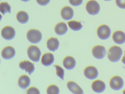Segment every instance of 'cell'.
<instances>
[{
  "label": "cell",
  "instance_id": "6da1fadb",
  "mask_svg": "<svg viewBox=\"0 0 125 94\" xmlns=\"http://www.w3.org/2000/svg\"><path fill=\"white\" fill-rule=\"evenodd\" d=\"M123 55L122 48L116 46H112L109 49L107 57L110 61L115 62L118 61Z\"/></svg>",
  "mask_w": 125,
  "mask_h": 94
},
{
  "label": "cell",
  "instance_id": "7a4b0ae2",
  "mask_svg": "<svg viewBox=\"0 0 125 94\" xmlns=\"http://www.w3.org/2000/svg\"><path fill=\"white\" fill-rule=\"evenodd\" d=\"M27 54L31 60L35 62H38L40 60L41 52L37 46L31 45L28 48Z\"/></svg>",
  "mask_w": 125,
  "mask_h": 94
},
{
  "label": "cell",
  "instance_id": "3957f363",
  "mask_svg": "<svg viewBox=\"0 0 125 94\" xmlns=\"http://www.w3.org/2000/svg\"><path fill=\"white\" fill-rule=\"evenodd\" d=\"M27 38L31 43L36 44L40 42L42 39V34L40 31L37 29H31L28 31Z\"/></svg>",
  "mask_w": 125,
  "mask_h": 94
},
{
  "label": "cell",
  "instance_id": "277c9868",
  "mask_svg": "<svg viewBox=\"0 0 125 94\" xmlns=\"http://www.w3.org/2000/svg\"><path fill=\"white\" fill-rule=\"evenodd\" d=\"M86 9L90 15H96L98 14L100 11V5L96 1L91 0L87 3Z\"/></svg>",
  "mask_w": 125,
  "mask_h": 94
},
{
  "label": "cell",
  "instance_id": "5b68a950",
  "mask_svg": "<svg viewBox=\"0 0 125 94\" xmlns=\"http://www.w3.org/2000/svg\"><path fill=\"white\" fill-rule=\"evenodd\" d=\"M97 34L98 36L102 40H106L110 36L111 30L108 26L103 25L100 26L98 28Z\"/></svg>",
  "mask_w": 125,
  "mask_h": 94
},
{
  "label": "cell",
  "instance_id": "8992f818",
  "mask_svg": "<svg viewBox=\"0 0 125 94\" xmlns=\"http://www.w3.org/2000/svg\"><path fill=\"white\" fill-rule=\"evenodd\" d=\"M110 87L115 90L121 89L124 86V82L123 79L118 76H113L110 81Z\"/></svg>",
  "mask_w": 125,
  "mask_h": 94
},
{
  "label": "cell",
  "instance_id": "52a82bcc",
  "mask_svg": "<svg viewBox=\"0 0 125 94\" xmlns=\"http://www.w3.org/2000/svg\"><path fill=\"white\" fill-rule=\"evenodd\" d=\"M94 57L98 59H102L106 54V48L101 45H97L93 48L92 51Z\"/></svg>",
  "mask_w": 125,
  "mask_h": 94
},
{
  "label": "cell",
  "instance_id": "ba28073f",
  "mask_svg": "<svg viewBox=\"0 0 125 94\" xmlns=\"http://www.w3.org/2000/svg\"><path fill=\"white\" fill-rule=\"evenodd\" d=\"M1 35L5 39L11 40L15 37L16 31L13 27L10 26H6L2 29Z\"/></svg>",
  "mask_w": 125,
  "mask_h": 94
},
{
  "label": "cell",
  "instance_id": "9c48e42d",
  "mask_svg": "<svg viewBox=\"0 0 125 94\" xmlns=\"http://www.w3.org/2000/svg\"><path fill=\"white\" fill-rule=\"evenodd\" d=\"M85 76L90 80L95 79L98 76V70L95 67L89 66L85 68L84 71Z\"/></svg>",
  "mask_w": 125,
  "mask_h": 94
},
{
  "label": "cell",
  "instance_id": "30bf717a",
  "mask_svg": "<svg viewBox=\"0 0 125 94\" xmlns=\"http://www.w3.org/2000/svg\"><path fill=\"white\" fill-rule=\"evenodd\" d=\"M19 67L22 70H25L26 72H28L30 75H31L35 71L34 64L28 60L21 61L20 63Z\"/></svg>",
  "mask_w": 125,
  "mask_h": 94
},
{
  "label": "cell",
  "instance_id": "8fae6325",
  "mask_svg": "<svg viewBox=\"0 0 125 94\" xmlns=\"http://www.w3.org/2000/svg\"><path fill=\"white\" fill-rule=\"evenodd\" d=\"M16 54L15 49L11 46L5 47L2 51V56L6 59H13Z\"/></svg>",
  "mask_w": 125,
  "mask_h": 94
},
{
  "label": "cell",
  "instance_id": "7c38bea8",
  "mask_svg": "<svg viewBox=\"0 0 125 94\" xmlns=\"http://www.w3.org/2000/svg\"><path fill=\"white\" fill-rule=\"evenodd\" d=\"M92 89L95 92H103L106 89V85L104 82L99 80H96L93 82L91 86Z\"/></svg>",
  "mask_w": 125,
  "mask_h": 94
},
{
  "label": "cell",
  "instance_id": "4fadbf2b",
  "mask_svg": "<svg viewBox=\"0 0 125 94\" xmlns=\"http://www.w3.org/2000/svg\"><path fill=\"white\" fill-rule=\"evenodd\" d=\"M113 39L115 43L122 45L125 42V34L121 31H116L113 34Z\"/></svg>",
  "mask_w": 125,
  "mask_h": 94
},
{
  "label": "cell",
  "instance_id": "5bb4252c",
  "mask_svg": "<svg viewBox=\"0 0 125 94\" xmlns=\"http://www.w3.org/2000/svg\"><path fill=\"white\" fill-rule=\"evenodd\" d=\"M61 15L65 20H69L73 17L74 12L73 9L69 6H65L61 10Z\"/></svg>",
  "mask_w": 125,
  "mask_h": 94
},
{
  "label": "cell",
  "instance_id": "9a60e30c",
  "mask_svg": "<svg viewBox=\"0 0 125 94\" xmlns=\"http://www.w3.org/2000/svg\"><path fill=\"white\" fill-rule=\"evenodd\" d=\"M63 64L66 69L72 70L76 66V60L73 57L71 56H68L65 57L63 59Z\"/></svg>",
  "mask_w": 125,
  "mask_h": 94
},
{
  "label": "cell",
  "instance_id": "2e32d148",
  "mask_svg": "<svg viewBox=\"0 0 125 94\" xmlns=\"http://www.w3.org/2000/svg\"><path fill=\"white\" fill-rule=\"evenodd\" d=\"M54 61V55L51 53H46L42 56L41 62L43 65L48 67L52 65Z\"/></svg>",
  "mask_w": 125,
  "mask_h": 94
},
{
  "label": "cell",
  "instance_id": "e0dca14e",
  "mask_svg": "<svg viewBox=\"0 0 125 94\" xmlns=\"http://www.w3.org/2000/svg\"><path fill=\"white\" fill-rule=\"evenodd\" d=\"M67 86L69 90L74 94H83L84 93L82 89L74 82H68L67 83Z\"/></svg>",
  "mask_w": 125,
  "mask_h": 94
},
{
  "label": "cell",
  "instance_id": "ac0fdd59",
  "mask_svg": "<svg viewBox=\"0 0 125 94\" xmlns=\"http://www.w3.org/2000/svg\"><path fill=\"white\" fill-rule=\"evenodd\" d=\"M60 42L57 38L52 37L49 39L47 42L48 49L51 51H55L57 50L59 47Z\"/></svg>",
  "mask_w": 125,
  "mask_h": 94
},
{
  "label": "cell",
  "instance_id": "d6986e66",
  "mask_svg": "<svg viewBox=\"0 0 125 94\" xmlns=\"http://www.w3.org/2000/svg\"><path fill=\"white\" fill-rule=\"evenodd\" d=\"M31 83L30 79L27 75H22L19 78L18 84L22 89L27 88Z\"/></svg>",
  "mask_w": 125,
  "mask_h": 94
},
{
  "label": "cell",
  "instance_id": "ffe728a7",
  "mask_svg": "<svg viewBox=\"0 0 125 94\" xmlns=\"http://www.w3.org/2000/svg\"><path fill=\"white\" fill-rule=\"evenodd\" d=\"M54 30L57 34L59 35H62L67 32L68 28L65 23L60 22L55 25Z\"/></svg>",
  "mask_w": 125,
  "mask_h": 94
},
{
  "label": "cell",
  "instance_id": "44dd1931",
  "mask_svg": "<svg viewBox=\"0 0 125 94\" xmlns=\"http://www.w3.org/2000/svg\"><path fill=\"white\" fill-rule=\"evenodd\" d=\"M29 15L24 11L19 12L17 14V19L20 23L24 24L27 23L29 20Z\"/></svg>",
  "mask_w": 125,
  "mask_h": 94
},
{
  "label": "cell",
  "instance_id": "7402d4cb",
  "mask_svg": "<svg viewBox=\"0 0 125 94\" xmlns=\"http://www.w3.org/2000/svg\"><path fill=\"white\" fill-rule=\"evenodd\" d=\"M68 25L72 30L74 31H79L82 28L83 26L80 22L76 21H71L68 22Z\"/></svg>",
  "mask_w": 125,
  "mask_h": 94
},
{
  "label": "cell",
  "instance_id": "603a6c76",
  "mask_svg": "<svg viewBox=\"0 0 125 94\" xmlns=\"http://www.w3.org/2000/svg\"><path fill=\"white\" fill-rule=\"evenodd\" d=\"M11 7L7 2H1L0 4V11L2 14L5 15L7 12H11Z\"/></svg>",
  "mask_w": 125,
  "mask_h": 94
},
{
  "label": "cell",
  "instance_id": "cb8c5ba5",
  "mask_svg": "<svg viewBox=\"0 0 125 94\" xmlns=\"http://www.w3.org/2000/svg\"><path fill=\"white\" fill-rule=\"evenodd\" d=\"M47 93L48 94H58L60 93V90L56 85L52 84L47 87Z\"/></svg>",
  "mask_w": 125,
  "mask_h": 94
},
{
  "label": "cell",
  "instance_id": "d4e9b609",
  "mask_svg": "<svg viewBox=\"0 0 125 94\" xmlns=\"http://www.w3.org/2000/svg\"><path fill=\"white\" fill-rule=\"evenodd\" d=\"M54 66L56 69L57 75L62 80H64V71L63 69L59 65H54Z\"/></svg>",
  "mask_w": 125,
  "mask_h": 94
},
{
  "label": "cell",
  "instance_id": "484cf974",
  "mask_svg": "<svg viewBox=\"0 0 125 94\" xmlns=\"http://www.w3.org/2000/svg\"><path fill=\"white\" fill-rule=\"evenodd\" d=\"M27 94H40L39 90L37 88L34 87H32L28 89L27 90Z\"/></svg>",
  "mask_w": 125,
  "mask_h": 94
},
{
  "label": "cell",
  "instance_id": "4316f807",
  "mask_svg": "<svg viewBox=\"0 0 125 94\" xmlns=\"http://www.w3.org/2000/svg\"><path fill=\"white\" fill-rule=\"evenodd\" d=\"M115 3L119 8L125 9V0H115Z\"/></svg>",
  "mask_w": 125,
  "mask_h": 94
},
{
  "label": "cell",
  "instance_id": "83f0119b",
  "mask_svg": "<svg viewBox=\"0 0 125 94\" xmlns=\"http://www.w3.org/2000/svg\"><path fill=\"white\" fill-rule=\"evenodd\" d=\"M83 0H69L70 3L72 6H77L82 3Z\"/></svg>",
  "mask_w": 125,
  "mask_h": 94
},
{
  "label": "cell",
  "instance_id": "f1b7e54d",
  "mask_svg": "<svg viewBox=\"0 0 125 94\" xmlns=\"http://www.w3.org/2000/svg\"><path fill=\"white\" fill-rule=\"evenodd\" d=\"M50 0H36L37 3L42 6H45L49 3Z\"/></svg>",
  "mask_w": 125,
  "mask_h": 94
},
{
  "label": "cell",
  "instance_id": "f546056e",
  "mask_svg": "<svg viewBox=\"0 0 125 94\" xmlns=\"http://www.w3.org/2000/svg\"><path fill=\"white\" fill-rule=\"evenodd\" d=\"M124 52H125V53H124V56L123 57V59H122V61L123 63L125 65V51H124Z\"/></svg>",
  "mask_w": 125,
  "mask_h": 94
},
{
  "label": "cell",
  "instance_id": "4dcf8cb0",
  "mask_svg": "<svg viewBox=\"0 0 125 94\" xmlns=\"http://www.w3.org/2000/svg\"><path fill=\"white\" fill-rule=\"evenodd\" d=\"M22 1H25V2H27V1H30V0H21Z\"/></svg>",
  "mask_w": 125,
  "mask_h": 94
},
{
  "label": "cell",
  "instance_id": "1f68e13d",
  "mask_svg": "<svg viewBox=\"0 0 125 94\" xmlns=\"http://www.w3.org/2000/svg\"><path fill=\"white\" fill-rule=\"evenodd\" d=\"M104 1H109L112 0H104Z\"/></svg>",
  "mask_w": 125,
  "mask_h": 94
}]
</instances>
